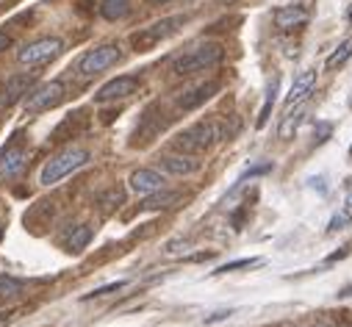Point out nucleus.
Listing matches in <instances>:
<instances>
[{
  "mask_svg": "<svg viewBox=\"0 0 352 327\" xmlns=\"http://www.w3.org/2000/svg\"><path fill=\"white\" fill-rule=\"evenodd\" d=\"M222 136H225L222 122H217V120H203V122H197V125H192V128H186V131H181L178 136H175V150H178V153H189V155H197V153L214 147Z\"/></svg>",
  "mask_w": 352,
  "mask_h": 327,
  "instance_id": "f257e3e1",
  "label": "nucleus"
},
{
  "mask_svg": "<svg viewBox=\"0 0 352 327\" xmlns=\"http://www.w3.org/2000/svg\"><path fill=\"white\" fill-rule=\"evenodd\" d=\"M308 9L305 6H300V3H292V6H283V9H278L275 12V25L280 28V31H294V28H300V25H305L308 23Z\"/></svg>",
  "mask_w": 352,
  "mask_h": 327,
  "instance_id": "2eb2a0df",
  "label": "nucleus"
},
{
  "mask_svg": "<svg viewBox=\"0 0 352 327\" xmlns=\"http://www.w3.org/2000/svg\"><path fill=\"white\" fill-rule=\"evenodd\" d=\"M344 256H349V247H341V250H338L336 256H330L327 261H338V258H344Z\"/></svg>",
  "mask_w": 352,
  "mask_h": 327,
  "instance_id": "2f4dec72",
  "label": "nucleus"
},
{
  "mask_svg": "<svg viewBox=\"0 0 352 327\" xmlns=\"http://www.w3.org/2000/svg\"><path fill=\"white\" fill-rule=\"evenodd\" d=\"M89 241H92V227L89 225H78L67 238V247H69V253H80Z\"/></svg>",
  "mask_w": 352,
  "mask_h": 327,
  "instance_id": "412c9836",
  "label": "nucleus"
},
{
  "mask_svg": "<svg viewBox=\"0 0 352 327\" xmlns=\"http://www.w3.org/2000/svg\"><path fill=\"white\" fill-rule=\"evenodd\" d=\"M161 170L169 175H192L200 170V161L197 155H189V153H172L161 158Z\"/></svg>",
  "mask_w": 352,
  "mask_h": 327,
  "instance_id": "f8f14e48",
  "label": "nucleus"
},
{
  "mask_svg": "<svg viewBox=\"0 0 352 327\" xmlns=\"http://www.w3.org/2000/svg\"><path fill=\"white\" fill-rule=\"evenodd\" d=\"M178 192H166V189H158V192H153V194H147L144 200H142V211H161V208H169L172 203H178Z\"/></svg>",
  "mask_w": 352,
  "mask_h": 327,
  "instance_id": "dca6fc26",
  "label": "nucleus"
},
{
  "mask_svg": "<svg viewBox=\"0 0 352 327\" xmlns=\"http://www.w3.org/2000/svg\"><path fill=\"white\" fill-rule=\"evenodd\" d=\"M346 205H352V192H349V194H346Z\"/></svg>",
  "mask_w": 352,
  "mask_h": 327,
  "instance_id": "72a5a7b5",
  "label": "nucleus"
},
{
  "mask_svg": "<svg viewBox=\"0 0 352 327\" xmlns=\"http://www.w3.org/2000/svg\"><path fill=\"white\" fill-rule=\"evenodd\" d=\"M184 23H186V17H164V20L153 23V25H147V28L136 31V34L131 36V45H133V50H139V53L153 50L158 42L169 39V36H172L175 31H178Z\"/></svg>",
  "mask_w": 352,
  "mask_h": 327,
  "instance_id": "39448f33",
  "label": "nucleus"
},
{
  "mask_svg": "<svg viewBox=\"0 0 352 327\" xmlns=\"http://www.w3.org/2000/svg\"><path fill=\"white\" fill-rule=\"evenodd\" d=\"M278 87H280V80L278 78H272L270 80V87H267V100H263V109H261V114H258V128H263L270 122V114H272V109H275V100H278Z\"/></svg>",
  "mask_w": 352,
  "mask_h": 327,
  "instance_id": "aec40b11",
  "label": "nucleus"
},
{
  "mask_svg": "<svg viewBox=\"0 0 352 327\" xmlns=\"http://www.w3.org/2000/svg\"><path fill=\"white\" fill-rule=\"evenodd\" d=\"M261 258H241V261H230L225 267H219L214 275H228V272H236V269H250V267H258Z\"/></svg>",
  "mask_w": 352,
  "mask_h": 327,
  "instance_id": "b1692460",
  "label": "nucleus"
},
{
  "mask_svg": "<svg viewBox=\"0 0 352 327\" xmlns=\"http://www.w3.org/2000/svg\"><path fill=\"white\" fill-rule=\"evenodd\" d=\"M324 136H330V125H319V139L316 142H324Z\"/></svg>",
  "mask_w": 352,
  "mask_h": 327,
  "instance_id": "7c9ffc66",
  "label": "nucleus"
},
{
  "mask_svg": "<svg viewBox=\"0 0 352 327\" xmlns=\"http://www.w3.org/2000/svg\"><path fill=\"white\" fill-rule=\"evenodd\" d=\"M23 291V280L20 278H9V275H0V294L3 297H14Z\"/></svg>",
  "mask_w": 352,
  "mask_h": 327,
  "instance_id": "5701e85b",
  "label": "nucleus"
},
{
  "mask_svg": "<svg viewBox=\"0 0 352 327\" xmlns=\"http://www.w3.org/2000/svg\"><path fill=\"white\" fill-rule=\"evenodd\" d=\"M120 289H125V280H114V283H106V286H100V289H95V291H89V294H86V300H92V297H106V294H114V291H120Z\"/></svg>",
  "mask_w": 352,
  "mask_h": 327,
  "instance_id": "a878e982",
  "label": "nucleus"
},
{
  "mask_svg": "<svg viewBox=\"0 0 352 327\" xmlns=\"http://www.w3.org/2000/svg\"><path fill=\"white\" fill-rule=\"evenodd\" d=\"M122 200H125V192H122L120 186H114V189H109V192L100 197V211H103V214H111L114 208L122 205Z\"/></svg>",
  "mask_w": 352,
  "mask_h": 327,
  "instance_id": "4be33fe9",
  "label": "nucleus"
},
{
  "mask_svg": "<svg viewBox=\"0 0 352 327\" xmlns=\"http://www.w3.org/2000/svg\"><path fill=\"white\" fill-rule=\"evenodd\" d=\"M61 50H64V42L58 36H42V39H34V42L23 45L17 50V61L25 64V67H39V64L56 58Z\"/></svg>",
  "mask_w": 352,
  "mask_h": 327,
  "instance_id": "0eeeda50",
  "label": "nucleus"
},
{
  "mask_svg": "<svg viewBox=\"0 0 352 327\" xmlns=\"http://www.w3.org/2000/svg\"><path fill=\"white\" fill-rule=\"evenodd\" d=\"M150 3H169V0H150Z\"/></svg>",
  "mask_w": 352,
  "mask_h": 327,
  "instance_id": "f704fd0d",
  "label": "nucleus"
},
{
  "mask_svg": "<svg viewBox=\"0 0 352 327\" xmlns=\"http://www.w3.org/2000/svg\"><path fill=\"white\" fill-rule=\"evenodd\" d=\"M217 92H219V80H203V84H197V87L186 89V92L178 98V109H184V111H192V109L203 106L206 100H211Z\"/></svg>",
  "mask_w": 352,
  "mask_h": 327,
  "instance_id": "9d476101",
  "label": "nucleus"
},
{
  "mask_svg": "<svg viewBox=\"0 0 352 327\" xmlns=\"http://www.w3.org/2000/svg\"><path fill=\"white\" fill-rule=\"evenodd\" d=\"M139 75H120L114 80H109V84H103L95 95V103H114V100H125L131 98L136 89H139Z\"/></svg>",
  "mask_w": 352,
  "mask_h": 327,
  "instance_id": "1a4fd4ad",
  "label": "nucleus"
},
{
  "mask_svg": "<svg viewBox=\"0 0 352 327\" xmlns=\"http://www.w3.org/2000/svg\"><path fill=\"white\" fill-rule=\"evenodd\" d=\"M89 150L86 147H67V150H61L58 155H53L45 167H42V175H39V183L42 186H53V183H58L61 178H67V175H72L75 170H80V167H86L89 164Z\"/></svg>",
  "mask_w": 352,
  "mask_h": 327,
  "instance_id": "7ed1b4c3",
  "label": "nucleus"
},
{
  "mask_svg": "<svg viewBox=\"0 0 352 327\" xmlns=\"http://www.w3.org/2000/svg\"><path fill=\"white\" fill-rule=\"evenodd\" d=\"M64 100H67V84H64V80H47V84H39L36 89L28 92L25 111H31V114L50 111V109H56Z\"/></svg>",
  "mask_w": 352,
  "mask_h": 327,
  "instance_id": "423d86ee",
  "label": "nucleus"
},
{
  "mask_svg": "<svg viewBox=\"0 0 352 327\" xmlns=\"http://www.w3.org/2000/svg\"><path fill=\"white\" fill-rule=\"evenodd\" d=\"M349 56H352V36H346L330 56H327V61H324V67L330 69V72H336L338 67H344L346 61H349Z\"/></svg>",
  "mask_w": 352,
  "mask_h": 327,
  "instance_id": "6ab92c4d",
  "label": "nucleus"
},
{
  "mask_svg": "<svg viewBox=\"0 0 352 327\" xmlns=\"http://www.w3.org/2000/svg\"><path fill=\"white\" fill-rule=\"evenodd\" d=\"M302 117H305V106H302V103H300L294 111L289 109V114L283 117V122H280V128H278V136H280V139H292V136L297 133V128L302 125Z\"/></svg>",
  "mask_w": 352,
  "mask_h": 327,
  "instance_id": "f3484780",
  "label": "nucleus"
},
{
  "mask_svg": "<svg viewBox=\"0 0 352 327\" xmlns=\"http://www.w3.org/2000/svg\"><path fill=\"white\" fill-rule=\"evenodd\" d=\"M322 327H336V324H322Z\"/></svg>",
  "mask_w": 352,
  "mask_h": 327,
  "instance_id": "e433bc0d",
  "label": "nucleus"
},
{
  "mask_svg": "<svg viewBox=\"0 0 352 327\" xmlns=\"http://www.w3.org/2000/svg\"><path fill=\"white\" fill-rule=\"evenodd\" d=\"M100 14L106 20H111V23L125 20L131 14V0H103V3H100Z\"/></svg>",
  "mask_w": 352,
  "mask_h": 327,
  "instance_id": "a211bd4d",
  "label": "nucleus"
},
{
  "mask_svg": "<svg viewBox=\"0 0 352 327\" xmlns=\"http://www.w3.org/2000/svg\"><path fill=\"white\" fill-rule=\"evenodd\" d=\"M0 238H3V227H0Z\"/></svg>",
  "mask_w": 352,
  "mask_h": 327,
  "instance_id": "c9c22d12",
  "label": "nucleus"
},
{
  "mask_svg": "<svg viewBox=\"0 0 352 327\" xmlns=\"http://www.w3.org/2000/svg\"><path fill=\"white\" fill-rule=\"evenodd\" d=\"M14 316H17V311H0V327H6Z\"/></svg>",
  "mask_w": 352,
  "mask_h": 327,
  "instance_id": "c85d7f7f",
  "label": "nucleus"
},
{
  "mask_svg": "<svg viewBox=\"0 0 352 327\" xmlns=\"http://www.w3.org/2000/svg\"><path fill=\"white\" fill-rule=\"evenodd\" d=\"M346 23H349V25H352V3H349V6H346Z\"/></svg>",
  "mask_w": 352,
  "mask_h": 327,
  "instance_id": "473e14b6",
  "label": "nucleus"
},
{
  "mask_svg": "<svg viewBox=\"0 0 352 327\" xmlns=\"http://www.w3.org/2000/svg\"><path fill=\"white\" fill-rule=\"evenodd\" d=\"M0 3H3V0H0Z\"/></svg>",
  "mask_w": 352,
  "mask_h": 327,
  "instance_id": "58836bf2",
  "label": "nucleus"
},
{
  "mask_svg": "<svg viewBox=\"0 0 352 327\" xmlns=\"http://www.w3.org/2000/svg\"><path fill=\"white\" fill-rule=\"evenodd\" d=\"M28 164V153L17 144L0 150V178H17Z\"/></svg>",
  "mask_w": 352,
  "mask_h": 327,
  "instance_id": "9b49d317",
  "label": "nucleus"
},
{
  "mask_svg": "<svg viewBox=\"0 0 352 327\" xmlns=\"http://www.w3.org/2000/svg\"><path fill=\"white\" fill-rule=\"evenodd\" d=\"M120 58H122L120 45H98V47H92V50H86V53L75 61V75H78L80 80H89V78H95V75L111 69Z\"/></svg>",
  "mask_w": 352,
  "mask_h": 327,
  "instance_id": "20e7f679",
  "label": "nucleus"
},
{
  "mask_svg": "<svg viewBox=\"0 0 352 327\" xmlns=\"http://www.w3.org/2000/svg\"><path fill=\"white\" fill-rule=\"evenodd\" d=\"M222 45L219 42H206V45H197V47H189L186 53H181L178 58L172 61V75L178 78H186V75H195V72H203V69H211L222 61Z\"/></svg>",
  "mask_w": 352,
  "mask_h": 327,
  "instance_id": "f03ea898",
  "label": "nucleus"
},
{
  "mask_svg": "<svg viewBox=\"0 0 352 327\" xmlns=\"http://www.w3.org/2000/svg\"><path fill=\"white\" fill-rule=\"evenodd\" d=\"M128 183H131V189H133L139 197H147V194L164 189V178H161V172H155V170H136V172L128 178Z\"/></svg>",
  "mask_w": 352,
  "mask_h": 327,
  "instance_id": "ddd939ff",
  "label": "nucleus"
},
{
  "mask_svg": "<svg viewBox=\"0 0 352 327\" xmlns=\"http://www.w3.org/2000/svg\"><path fill=\"white\" fill-rule=\"evenodd\" d=\"M349 155H352V150H349Z\"/></svg>",
  "mask_w": 352,
  "mask_h": 327,
  "instance_id": "4c0bfd02",
  "label": "nucleus"
},
{
  "mask_svg": "<svg viewBox=\"0 0 352 327\" xmlns=\"http://www.w3.org/2000/svg\"><path fill=\"white\" fill-rule=\"evenodd\" d=\"M352 222V205H344V211L341 214H336L333 219H330V225H327V230H341L344 225H349Z\"/></svg>",
  "mask_w": 352,
  "mask_h": 327,
  "instance_id": "393cba45",
  "label": "nucleus"
},
{
  "mask_svg": "<svg viewBox=\"0 0 352 327\" xmlns=\"http://www.w3.org/2000/svg\"><path fill=\"white\" fill-rule=\"evenodd\" d=\"M228 316H230V311H217V313L206 316V322H208V324H214V322H222V319H228Z\"/></svg>",
  "mask_w": 352,
  "mask_h": 327,
  "instance_id": "cd10ccee",
  "label": "nucleus"
},
{
  "mask_svg": "<svg viewBox=\"0 0 352 327\" xmlns=\"http://www.w3.org/2000/svg\"><path fill=\"white\" fill-rule=\"evenodd\" d=\"M314 87H316V72H314V69H305V72L294 80V84H292V89H289L286 109H294V106H300L302 100H308L311 92H314Z\"/></svg>",
  "mask_w": 352,
  "mask_h": 327,
  "instance_id": "4468645a",
  "label": "nucleus"
},
{
  "mask_svg": "<svg viewBox=\"0 0 352 327\" xmlns=\"http://www.w3.org/2000/svg\"><path fill=\"white\" fill-rule=\"evenodd\" d=\"M9 47H12V36H9L6 31H0V53L9 50Z\"/></svg>",
  "mask_w": 352,
  "mask_h": 327,
  "instance_id": "c756f323",
  "label": "nucleus"
},
{
  "mask_svg": "<svg viewBox=\"0 0 352 327\" xmlns=\"http://www.w3.org/2000/svg\"><path fill=\"white\" fill-rule=\"evenodd\" d=\"M270 170H272V164H270V161H267V164H258V167H250V170L241 175V183H244L247 178H255V175H267Z\"/></svg>",
  "mask_w": 352,
  "mask_h": 327,
  "instance_id": "bb28decb",
  "label": "nucleus"
},
{
  "mask_svg": "<svg viewBox=\"0 0 352 327\" xmlns=\"http://www.w3.org/2000/svg\"><path fill=\"white\" fill-rule=\"evenodd\" d=\"M34 87V72H17V75H9L0 87V109H12L17 100L28 98Z\"/></svg>",
  "mask_w": 352,
  "mask_h": 327,
  "instance_id": "6e6552de",
  "label": "nucleus"
}]
</instances>
